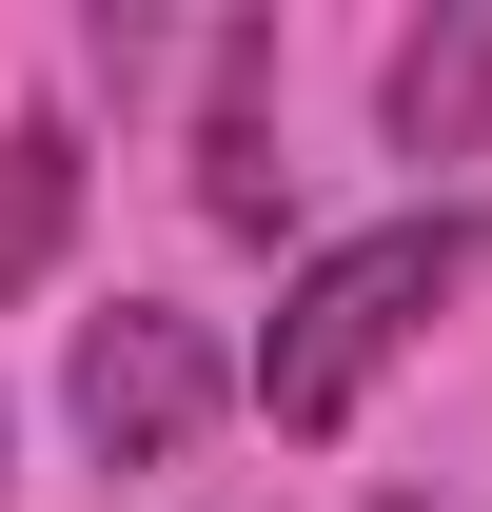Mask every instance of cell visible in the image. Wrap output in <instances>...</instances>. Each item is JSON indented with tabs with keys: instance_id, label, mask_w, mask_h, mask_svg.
I'll use <instances>...</instances> for the list:
<instances>
[{
	"instance_id": "obj_2",
	"label": "cell",
	"mask_w": 492,
	"mask_h": 512,
	"mask_svg": "<svg viewBox=\"0 0 492 512\" xmlns=\"http://www.w3.org/2000/svg\"><path fill=\"white\" fill-rule=\"evenodd\" d=\"M60 414L119 453V473H158V453H197V414H217V335H197V316H158V296H119V316L79 335Z\"/></svg>"
},
{
	"instance_id": "obj_1",
	"label": "cell",
	"mask_w": 492,
	"mask_h": 512,
	"mask_svg": "<svg viewBox=\"0 0 492 512\" xmlns=\"http://www.w3.org/2000/svg\"><path fill=\"white\" fill-rule=\"evenodd\" d=\"M453 276H473V217H453V197L296 256V296H276V335H256V414H276V434H355V394L414 355V316L453 296Z\"/></svg>"
},
{
	"instance_id": "obj_4",
	"label": "cell",
	"mask_w": 492,
	"mask_h": 512,
	"mask_svg": "<svg viewBox=\"0 0 492 512\" xmlns=\"http://www.w3.org/2000/svg\"><path fill=\"white\" fill-rule=\"evenodd\" d=\"M256 79H276V40H217V138H197V217H217V237H276V217H296L276 99H256Z\"/></svg>"
},
{
	"instance_id": "obj_5",
	"label": "cell",
	"mask_w": 492,
	"mask_h": 512,
	"mask_svg": "<svg viewBox=\"0 0 492 512\" xmlns=\"http://www.w3.org/2000/svg\"><path fill=\"white\" fill-rule=\"evenodd\" d=\"M79 237V138L60 119H0V296H40Z\"/></svg>"
},
{
	"instance_id": "obj_3",
	"label": "cell",
	"mask_w": 492,
	"mask_h": 512,
	"mask_svg": "<svg viewBox=\"0 0 492 512\" xmlns=\"http://www.w3.org/2000/svg\"><path fill=\"white\" fill-rule=\"evenodd\" d=\"M374 99H394V158H473V138H492V0H453V20H414Z\"/></svg>"
}]
</instances>
